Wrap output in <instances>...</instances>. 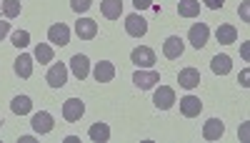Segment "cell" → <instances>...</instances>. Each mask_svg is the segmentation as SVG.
<instances>
[{"instance_id": "1", "label": "cell", "mask_w": 250, "mask_h": 143, "mask_svg": "<svg viewBox=\"0 0 250 143\" xmlns=\"http://www.w3.org/2000/svg\"><path fill=\"white\" fill-rule=\"evenodd\" d=\"M125 30H128V35H133V38H143L145 33H148V20H145L143 15H138V13H130L128 18H125Z\"/></svg>"}, {"instance_id": "2", "label": "cell", "mask_w": 250, "mask_h": 143, "mask_svg": "<svg viewBox=\"0 0 250 143\" xmlns=\"http://www.w3.org/2000/svg\"><path fill=\"white\" fill-rule=\"evenodd\" d=\"M133 83L140 91H150V88H155V83H160V73L158 71H135L133 73Z\"/></svg>"}, {"instance_id": "3", "label": "cell", "mask_w": 250, "mask_h": 143, "mask_svg": "<svg viewBox=\"0 0 250 143\" xmlns=\"http://www.w3.org/2000/svg\"><path fill=\"white\" fill-rule=\"evenodd\" d=\"M153 103H155L160 111L173 108V103H175V91H173L170 86H160V88H155V93H153Z\"/></svg>"}, {"instance_id": "4", "label": "cell", "mask_w": 250, "mask_h": 143, "mask_svg": "<svg viewBox=\"0 0 250 143\" xmlns=\"http://www.w3.org/2000/svg\"><path fill=\"white\" fill-rule=\"evenodd\" d=\"M83 113H85V103H83L80 98H68L65 103H62V118L65 120H80L83 118Z\"/></svg>"}, {"instance_id": "5", "label": "cell", "mask_w": 250, "mask_h": 143, "mask_svg": "<svg viewBox=\"0 0 250 143\" xmlns=\"http://www.w3.org/2000/svg\"><path fill=\"white\" fill-rule=\"evenodd\" d=\"M45 80H48L50 88H62V86H65V80H68L65 63H53L50 71H48V75H45Z\"/></svg>"}, {"instance_id": "6", "label": "cell", "mask_w": 250, "mask_h": 143, "mask_svg": "<svg viewBox=\"0 0 250 143\" xmlns=\"http://www.w3.org/2000/svg\"><path fill=\"white\" fill-rule=\"evenodd\" d=\"M48 40L50 43H55V46H68L70 43V28L65 25V23H55V25H50L48 28Z\"/></svg>"}, {"instance_id": "7", "label": "cell", "mask_w": 250, "mask_h": 143, "mask_svg": "<svg viewBox=\"0 0 250 143\" xmlns=\"http://www.w3.org/2000/svg\"><path fill=\"white\" fill-rule=\"evenodd\" d=\"M208 38H210V28H208L205 23H195L193 28H190V33H188V40L193 43V48H205V43H208Z\"/></svg>"}, {"instance_id": "8", "label": "cell", "mask_w": 250, "mask_h": 143, "mask_svg": "<svg viewBox=\"0 0 250 143\" xmlns=\"http://www.w3.org/2000/svg\"><path fill=\"white\" fill-rule=\"evenodd\" d=\"M130 60H133L138 68H153V66H155V53H153L150 48L140 46V48H135V50L130 53Z\"/></svg>"}, {"instance_id": "9", "label": "cell", "mask_w": 250, "mask_h": 143, "mask_svg": "<svg viewBox=\"0 0 250 143\" xmlns=\"http://www.w3.org/2000/svg\"><path fill=\"white\" fill-rule=\"evenodd\" d=\"M30 123H33V131H35V133L45 136V133H50V131H53L55 120H53V116H50L48 111H40V113H35V116H33Z\"/></svg>"}, {"instance_id": "10", "label": "cell", "mask_w": 250, "mask_h": 143, "mask_svg": "<svg viewBox=\"0 0 250 143\" xmlns=\"http://www.w3.org/2000/svg\"><path fill=\"white\" fill-rule=\"evenodd\" d=\"M183 50H185V46H183L180 35H170V38H165V43H163V55H165V58L175 60V58H180V55H183Z\"/></svg>"}, {"instance_id": "11", "label": "cell", "mask_w": 250, "mask_h": 143, "mask_svg": "<svg viewBox=\"0 0 250 143\" xmlns=\"http://www.w3.org/2000/svg\"><path fill=\"white\" fill-rule=\"evenodd\" d=\"M93 75L98 83H110V80L115 78V66L110 63V60H100V63H95L93 68Z\"/></svg>"}, {"instance_id": "12", "label": "cell", "mask_w": 250, "mask_h": 143, "mask_svg": "<svg viewBox=\"0 0 250 143\" xmlns=\"http://www.w3.org/2000/svg\"><path fill=\"white\" fill-rule=\"evenodd\" d=\"M178 83H180L183 88H188V91L198 88V86H200V71H198V68H183V71L178 73Z\"/></svg>"}, {"instance_id": "13", "label": "cell", "mask_w": 250, "mask_h": 143, "mask_svg": "<svg viewBox=\"0 0 250 143\" xmlns=\"http://www.w3.org/2000/svg\"><path fill=\"white\" fill-rule=\"evenodd\" d=\"M70 71H73V75H75L78 80L88 78V73H90V60L83 55V53L73 55V58H70Z\"/></svg>"}, {"instance_id": "14", "label": "cell", "mask_w": 250, "mask_h": 143, "mask_svg": "<svg viewBox=\"0 0 250 143\" xmlns=\"http://www.w3.org/2000/svg\"><path fill=\"white\" fill-rule=\"evenodd\" d=\"M200 111H203L200 98H195V95L180 98V113H183L185 118H195V116H200Z\"/></svg>"}, {"instance_id": "15", "label": "cell", "mask_w": 250, "mask_h": 143, "mask_svg": "<svg viewBox=\"0 0 250 143\" xmlns=\"http://www.w3.org/2000/svg\"><path fill=\"white\" fill-rule=\"evenodd\" d=\"M75 33H78V38H83V40H90V38L98 35V23H95L93 18H80L78 23H75Z\"/></svg>"}, {"instance_id": "16", "label": "cell", "mask_w": 250, "mask_h": 143, "mask_svg": "<svg viewBox=\"0 0 250 143\" xmlns=\"http://www.w3.org/2000/svg\"><path fill=\"white\" fill-rule=\"evenodd\" d=\"M223 133H225V123H223L220 118H210V120L203 126V138H205V141H218Z\"/></svg>"}, {"instance_id": "17", "label": "cell", "mask_w": 250, "mask_h": 143, "mask_svg": "<svg viewBox=\"0 0 250 143\" xmlns=\"http://www.w3.org/2000/svg\"><path fill=\"white\" fill-rule=\"evenodd\" d=\"M15 73H18L20 78H30V75H33V55L20 53V58L15 60Z\"/></svg>"}, {"instance_id": "18", "label": "cell", "mask_w": 250, "mask_h": 143, "mask_svg": "<svg viewBox=\"0 0 250 143\" xmlns=\"http://www.w3.org/2000/svg\"><path fill=\"white\" fill-rule=\"evenodd\" d=\"M10 111H13L15 116H28V113L33 111V100H30L28 95H15L13 103H10Z\"/></svg>"}, {"instance_id": "19", "label": "cell", "mask_w": 250, "mask_h": 143, "mask_svg": "<svg viewBox=\"0 0 250 143\" xmlns=\"http://www.w3.org/2000/svg\"><path fill=\"white\" fill-rule=\"evenodd\" d=\"M88 136H90V141H95V143H105L108 138H110V126L108 123H93L90 126V131H88Z\"/></svg>"}, {"instance_id": "20", "label": "cell", "mask_w": 250, "mask_h": 143, "mask_svg": "<svg viewBox=\"0 0 250 143\" xmlns=\"http://www.w3.org/2000/svg\"><path fill=\"white\" fill-rule=\"evenodd\" d=\"M100 10H103V15H105V18L115 20V18L123 15V3H120V0H103Z\"/></svg>"}, {"instance_id": "21", "label": "cell", "mask_w": 250, "mask_h": 143, "mask_svg": "<svg viewBox=\"0 0 250 143\" xmlns=\"http://www.w3.org/2000/svg\"><path fill=\"white\" fill-rule=\"evenodd\" d=\"M215 38H218V43L230 46V43H235V40H238V30H235L233 25H220V28L215 30Z\"/></svg>"}, {"instance_id": "22", "label": "cell", "mask_w": 250, "mask_h": 143, "mask_svg": "<svg viewBox=\"0 0 250 143\" xmlns=\"http://www.w3.org/2000/svg\"><path fill=\"white\" fill-rule=\"evenodd\" d=\"M200 13V3L198 0H180L178 3V15L180 18H195Z\"/></svg>"}, {"instance_id": "23", "label": "cell", "mask_w": 250, "mask_h": 143, "mask_svg": "<svg viewBox=\"0 0 250 143\" xmlns=\"http://www.w3.org/2000/svg\"><path fill=\"white\" fill-rule=\"evenodd\" d=\"M210 68H213V73H218V75H228V73H230V68H233V63H230V58H228V55H215L213 63H210Z\"/></svg>"}, {"instance_id": "24", "label": "cell", "mask_w": 250, "mask_h": 143, "mask_svg": "<svg viewBox=\"0 0 250 143\" xmlns=\"http://www.w3.org/2000/svg\"><path fill=\"white\" fill-rule=\"evenodd\" d=\"M35 60L38 63H50L53 60V48L48 43H38L35 46Z\"/></svg>"}, {"instance_id": "25", "label": "cell", "mask_w": 250, "mask_h": 143, "mask_svg": "<svg viewBox=\"0 0 250 143\" xmlns=\"http://www.w3.org/2000/svg\"><path fill=\"white\" fill-rule=\"evenodd\" d=\"M10 40H13L15 48H25V46L30 43V33H28V30H15Z\"/></svg>"}, {"instance_id": "26", "label": "cell", "mask_w": 250, "mask_h": 143, "mask_svg": "<svg viewBox=\"0 0 250 143\" xmlns=\"http://www.w3.org/2000/svg\"><path fill=\"white\" fill-rule=\"evenodd\" d=\"M3 13H5V18H18L20 15V3L18 0H3Z\"/></svg>"}, {"instance_id": "27", "label": "cell", "mask_w": 250, "mask_h": 143, "mask_svg": "<svg viewBox=\"0 0 250 143\" xmlns=\"http://www.w3.org/2000/svg\"><path fill=\"white\" fill-rule=\"evenodd\" d=\"M90 0H70V8L75 10V13H85V10H90Z\"/></svg>"}, {"instance_id": "28", "label": "cell", "mask_w": 250, "mask_h": 143, "mask_svg": "<svg viewBox=\"0 0 250 143\" xmlns=\"http://www.w3.org/2000/svg\"><path fill=\"white\" fill-rule=\"evenodd\" d=\"M203 3H205V8H210V10H220L225 0H203Z\"/></svg>"}, {"instance_id": "29", "label": "cell", "mask_w": 250, "mask_h": 143, "mask_svg": "<svg viewBox=\"0 0 250 143\" xmlns=\"http://www.w3.org/2000/svg\"><path fill=\"white\" fill-rule=\"evenodd\" d=\"M133 5H135L138 10H145V8L153 5V0H133Z\"/></svg>"}, {"instance_id": "30", "label": "cell", "mask_w": 250, "mask_h": 143, "mask_svg": "<svg viewBox=\"0 0 250 143\" xmlns=\"http://www.w3.org/2000/svg\"><path fill=\"white\" fill-rule=\"evenodd\" d=\"M8 33H10V23H5V20H0V40H3Z\"/></svg>"}, {"instance_id": "31", "label": "cell", "mask_w": 250, "mask_h": 143, "mask_svg": "<svg viewBox=\"0 0 250 143\" xmlns=\"http://www.w3.org/2000/svg\"><path fill=\"white\" fill-rule=\"evenodd\" d=\"M248 78H250V71H243V73H240V86H243V88L250 86V83H248Z\"/></svg>"}, {"instance_id": "32", "label": "cell", "mask_w": 250, "mask_h": 143, "mask_svg": "<svg viewBox=\"0 0 250 143\" xmlns=\"http://www.w3.org/2000/svg\"><path fill=\"white\" fill-rule=\"evenodd\" d=\"M240 53H243V58L248 60V55H250V43H243V48H240Z\"/></svg>"}, {"instance_id": "33", "label": "cell", "mask_w": 250, "mask_h": 143, "mask_svg": "<svg viewBox=\"0 0 250 143\" xmlns=\"http://www.w3.org/2000/svg\"><path fill=\"white\" fill-rule=\"evenodd\" d=\"M240 15H243V20H248V3L240 5Z\"/></svg>"}, {"instance_id": "34", "label": "cell", "mask_w": 250, "mask_h": 143, "mask_svg": "<svg viewBox=\"0 0 250 143\" xmlns=\"http://www.w3.org/2000/svg\"><path fill=\"white\" fill-rule=\"evenodd\" d=\"M20 143H33V136H20Z\"/></svg>"}, {"instance_id": "35", "label": "cell", "mask_w": 250, "mask_h": 143, "mask_svg": "<svg viewBox=\"0 0 250 143\" xmlns=\"http://www.w3.org/2000/svg\"><path fill=\"white\" fill-rule=\"evenodd\" d=\"M0 10H3V0H0Z\"/></svg>"}]
</instances>
